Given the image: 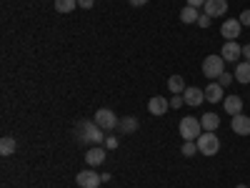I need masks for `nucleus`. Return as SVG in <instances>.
I'll list each match as a JSON object with an SVG mask.
<instances>
[{
    "mask_svg": "<svg viewBox=\"0 0 250 188\" xmlns=\"http://www.w3.org/2000/svg\"><path fill=\"white\" fill-rule=\"evenodd\" d=\"M75 138H78V143H95V145L105 141L103 128L95 120H80L78 128H75Z\"/></svg>",
    "mask_w": 250,
    "mask_h": 188,
    "instance_id": "nucleus-1",
    "label": "nucleus"
},
{
    "mask_svg": "<svg viewBox=\"0 0 250 188\" xmlns=\"http://www.w3.org/2000/svg\"><path fill=\"white\" fill-rule=\"evenodd\" d=\"M198 151H200L203 156H215V153L220 151V141H218L215 131L200 133V138H198Z\"/></svg>",
    "mask_w": 250,
    "mask_h": 188,
    "instance_id": "nucleus-2",
    "label": "nucleus"
},
{
    "mask_svg": "<svg viewBox=\"0 0 250 188\" xmlns=\"http://www.w3.org/2000/svg\"><path fill=\"white\" fill-rule=\"evenodd\" d=\"M225 73V60L223 55H208L203 60V75L205 78H220Z\"/></svg>",
    "mask_w": 250,
    "mask_h": 188,
    "instance_id": "nucleus-3",
    "label": "nucleus"
},
{
    "mask_svg": "<svg viewBox=\"0 0 250 188\" xmlns=\"http://www.w3.org/2000/svg\"><path fill=\"white\" fill-rule=\"evenodd\" d=\"M200 131H203V123H200L198 118L185 116V118L180 120V136H183L185 141H195V138H200Z\"/></svg>",
    "mask_w": 250,
    "mask_h": 188,
    "instance_id": "nucleus-4",
    "label": "nucleus"
},
{
    "mask_svg": "<svg viewBox=\"0 0 250 188\" xmlns=\"http://www.w3.org/2000/svg\"><path fill=\"white\" fill-rule=\"evenodd\" d=\"M95 123L100 125L103 131H113V128H118V116L110 111V108H100V111H95Z\"/></svg>",
    "mask_w": 250,
    "mask_h": 188,
    "instance_id": "nucleus-5",
    "label": "nucleus"
},
{
    "mask_svg": "<svg viewBox=\"0 0 250 188\" xmlns=\"http://www.w3.org/2000/svg\"><path fill=\"white\" fill-rule=\"evenodd\" d=\"M240 28H243L240 20H238V18H230V20H225V23L220 25V35H223L225 40H238Z\"/></svg>",
    "mask_w": 250,
    "mask_h": 188,
    "instance_id": "nucleus-6",
    "label": "nucleus"
},
{
    "mask_svg": "<svg viewBox=\"0 0 250 188\" xmlns=\"http://www.w3.org/2000/svg\"><path fill=\"white\" fill-rule=\"evenodd\" d=\"M75 181H78L80 188H98V186L103 183L100 173H95V171H80V173L75 176Z\"/></svg>",
    "mask_w": 250,
    "mask_h": 188,
    "instance_id": "nucleus-7",
    "label": "nucleus"
},
{
    "mask_svg": "<svg viewBox=\"0 0 250 188\" xmlns=\"http://www.w3.org/2000/svg\"><path fill=\"white\" fill-rule=\"evenodd\" d=\"M220 55H223V60H230V63H235V60L243 55V48L238 46V40H225V46H223Z\"/></svg>",
    "mask_w": 250,
    "mask_h": 188,
    "instance_id": "nucleus-8",
    "label": "nucleus"
},
{
    "mask_svg": "<svg viewBox=\"0 0 250 188\" xmlns=\"http://www.w3.org/2000/svg\"><path fill=\"white\" fill-rule=\"evenodd\" d=\"M168 108H170V100H165L163 95H153L148 100V111L153 116H165V111H168Z\"/></svg>",
    "mask_w": 250,
    "mask_h": 188,
    "instance_id": "nucleus-9",
    "label": "nucleus"
},
{
    "mask_svg": "<svg viewBox=\"0 0 250 188\" xmlns=\"http://www.w3.org/2000/svg\"><path fill=\"white\" fill-rule=\"evenodd\" d=\"M203 8H205V15L218 18V15H225V10H228V0H208Z\"/></svg>",
    "mask_w": 250,
    "mask_h": 188,
    "instance_id": "nucleus-10",
    "label": "nucleus"
},
{
    "mask_svg": "<svg viewBox=\"0 0 250 188\" xmlns=\"http://www.w3.org/2000/svg\"><path fill=\"white\" fill-rule=\"evenodd\" d=\"M233 131H235V136H250V118L248 116H243V113H238V116H233Z\"/></svg>",
    "mask_w": 250,
    "mask_h": 188,
    "instance_id": "nucleus-11",
    "label": "nucleus"
},
{
    "mask_svg": "<svg viewBox=\"0 0 250 188\" xmlns=\"http://www.w3.org/2000/svg\"><path fill=\"white\" fill-rule=\"evenodd\" d=\"M183 98H185V106H200V103L205 100V91H200V88H185V93H183Z\"/></svg>",
    "mask_w": 250,
    "mask_h": 188,
    "instance_id": "nucleus-12",
    "label": "nucleus"
},
{
    "mask_svg": "<svg viewBox=\"0 0 250 188\" xmlns=\"http://www.w3.org/2000/svg\"><path fill=\"white\" fill-rule=\"evenodd\" d=\"M223 106H225L228 116H238V113H243V98L240 95H228L223 100Z\"/></svg>",
    "mask_w": 250,
    "mask_h": 188,
    "instance_id": "nucleus-13",
    "label": "nucleus"
},
{
    "mask_svg": "<svg viewBox=\"0 0 250 188\" xmlns=\"http://www.w3.org/2000/svg\"><path fill=\"white\" fill-rule=\"evenodd\" d=\"M85 161H88V165H100L103 161H105V148H100V145H93V148L85 153Z\"/></svg>",
    "mask_w": 250,
    "mask_h": 188,
    "instance_id": "nucleus-14",
    "label": "nucleus"
},
{
    "mask_svg": "<svg viewBox=\"0 0 250 188\" xmlns=\"http://www.w3.org/2000/svg\"><path fill=\"white\" fill-rule=\"evenodd\" d=\"M205 100H210V103L223 100V86L220 83H210V86L205 88Z\"/></svg>",
    "mask_w": 250,
    "mask_h": 188,
    "instance_id": "nucleus-15",
    "label": "nucleus"
},
{
    "mask_svg": "<svg viewBox=\"0 0 250 188\" xmlns=\"http://www.w3.org/2000/svg\"><path fill=\"white\" fill-rule=\"evenodd\" d=\"M168 88L173 91V95H180V93H185V80H183V75H170L168 78Z\"/></svg>",
    "mask_w": 250,
    "mask_h": 188,
    "instance_id": "nucleus-16",
    "label": "nucleus"
},
{
    "mask_svg": "<svg viewBox=\"0 0 250 188\" xmlns=\"http://www.w3.org/2000/svg\"><path fill=\"white\" fill-rule=\"evenodd\" d=\"M198 18H200V13H198V8H193V5H185V8L180 10V20H183V23H198Z\"/></svg>",
    "mask_w": 250,
    "mask_h": 188,
    "instance_id": "nucleus-17",
    "label": "nucleus"
},
{
    "mask_svg": "<svg viewBox=\"0 0 250 188\" xmlns=\"http://www.w3.org/2000/svg\"><path fill=\"white\" fill-rule=\"evenodd\" d=\"M200 123H203L205 131H215L218 125H220V116H215V113H203Z\"/></svg>",
    "mask_w": 250,
    "mask_h": 188,
    "instance_id": "nucleus-18",
    "label": "nucleus"
},
{
    "mask_svg": "<svg viewBox=\"0 0 250 188\" xmlns=\"http://www.w3.org/2000/svg\"><path fill=\"white\" fill-rule=\"evenodd\" d=\"M235 80L238 83H250V63H238L235 66Z\"/></svg>",
    "mask_w": 250,
    "mask_h": 188,
    "instance_id": "nucleus-19",
    "label": "nucleus"
},
{
    "mask_svg": "<svg viewBox=\"0 0 250 188\" xmlns=\"http://www.w3.org/2000/svg\"><path fill=\"white\" fill-rule=\"evenodd\" d=\"M15 148H18V143H15V138L5 136L3 141H0V156H13V153H15Z\"/></svg>",
    "mask_w": 250,
    "mask_h": 188,
    "instance_id": "nucleus-20",
    "label": "nucleus"
},
{
    "mask_svg": "<svg viewBox=\"0 0 250 188\" xmlns=\"http://www.w3.org/2000/svg\"><path fill=\"white\" fill-rule=\"evenodd\" d=\"M118 128H120V133H133V131H138V118H123V120L118 123Z\"/></svg>",
    "mask_w": 250,
    "mask_h": 188,
    "instance_id": "nucleus-21",
    "label": "nucleus"
},
{
    "mask_svg": "<svg viewBox=\"0 0 250 188\" xmlns=\"http://www.w3.org/2000/svg\"><path fill=\"white\" fill-rule=\"evenodd\" d=\"M75 3H78V0H55V10L62 13V15L73 13V10H75Z\"/></svg>",
    "mask_w": 250,
    "mask_h": 188,
    "instance_id": "nucleus-22",
    "label": "nucleus"
},
{
    "mask_svg": "<svg viewBox=\"0 0 250 188\" xmlns=\"http://www.w3.org/2000/svg\"><path fill=\"white\" fill-rule=\"evenodd\" d=\"M195 153H200L198 151V141H185L183 143V156H195Z\"/></svg>",
    "mask_w": 250,
    "mask_h": 188,
    "instance_id": "nucleus-23",
    "label": "nucleus"
},
{
    "mask_svg": "<svg viewBox=\"0 0 250 188\" xmlns=\"http://www.w3.org/2000/svg\"><path fill=\"white\" fill-rule=\"evenodd\" d=\"M218 83H220L223 88H225V86H230V83H233V75H230V73H223V75L218 78Z\"/></svg>",
    "mask_w": 250,
    "mask_h": 188,
    "instance_id": "nucleus-24",
    "label": "nucleus"
},
{
    "mask_svg": "<svg viewBox=\"0 0 250 188\" xmlns=\"http://www.w3.org/2000/svg\"><path fill=\"white\" fill-rule=\"evenodd\" d=\"M183 103H185V98H183V95H173V98H170V108H180Z\"/></svg>",
    "mask_w": 250,
    "mask_h": 188,
    "instance_id": "nucleus-25",
    "label": "nucleus"
},
{
    "mask_svg": "<svg viewBox=\"0 0 250 188\" xmlns=\"http://www.w3.org/2000/svg\"><path fill=\"white\" fill-rule=\"evenodd\" d=\"M210 20H213L210 15H200V18H198V25H200V28H208V25H210Z\"/></svg>",
    "mask_w": 250,
    "mask_h": 188,
    "instance_id": "nucleus-26",
    "label": "nucleus"
},
{
    "mask_svg": "<svg viewBox=\"0 0 250 188\" xmlns=\"http://www.w3.org/2000/svg\"><path fill=\"white\" fill-rule=\"evenodd\" d=\"M238 20H240V23H243V25H250V10H243Z\"/></svg>",
    "mask_w": 250,
    "mask_h": 188,
    "instance_id": "nucleus-27",
    "label": "nucleus"
},
{
    "mask_svg": "<svg viewBox=\"0 0 250 188\" xmlns=\"http://www.w3.org/2000/svg\"><path fill=\"white\" fill-rule=\"evenodd\" d=\"M105 145H108V148H118V138L115 136H108L105 138Z\"/></svg>",
    "mask_w": 250,
    "mask_h": 188,
    "instance_id": "nucleus-28",
    "label": "nucleus"
},
{
    "mask_svg": "<svg viewBox=\"0 0 250 188\" xmlns=\"http://www.w3.org/2000/svg\"><path fill=\"white\" fill-rule=\"evenodd\" d=\"M205 3H208V0H188V5H193V8H200Z\"/></svg>",
    "mask_w": 250,
    "mask_h": 188,
    "instance_id": "nucleus-29",
    "label": "nucleus"
},
{
    "mask_svg": "<svg viewBox=\"0 0 250 188\" xmlns=\"http://www.w3.org/2000/svg\"><path fill=\"white\" fill-rule=\"evenodd\" d=\"M78 5L88 10V8H93V0H78Z\"/></svg>",
    "mask_w": 250,
    "mask_h": 188,
    "instance_id": "nucleus-30",
    "label": "nucleus"
},
{
    "mask_svg": "<svg viewBox=\"0 0 250 188\" xmlns=\"http://www.w3.org/2000/svg\"><path fill=\"white\" fill-rule=\"evenodd\" d=\"M128 3H130L133 8H140V5H145V3H148V0H128Z\"/></svg>",
    "mask_w": 250,
    "mask_h": 188,
    "instance_id": "nucleus-31",
    "label": "nucleus"
},
{
    "mask_svg": "<svg viewBox=\"0 0 250 188\" xmlns=\"http://www.w3.org/2000/svg\"><path fill=\"white\" fill-rule=\"evenodd\" d=\"M243 55H245V58H248V63H250V46H245V48H243Z\"/></svg>",
    "mask_w": 250,
    "mask_h": 188,
    "instance_id": "nucleus-32",
    "label": "nucleus"
},
{
    "mask_svg": "<svg viewBox=\"0 0 250 188\" xmlns=\"http://www.w3.org/2000/svg\"><path fill=\"white\" fill-rule=\"evenodd\" d=\"M235 188H248V186H235Z\"/></svg>",
    "mask_w": 250,
    "mask_h": 188,
    "instance_id": "nucleus-33",
    "label": "nucleus"
}]
</instances>
